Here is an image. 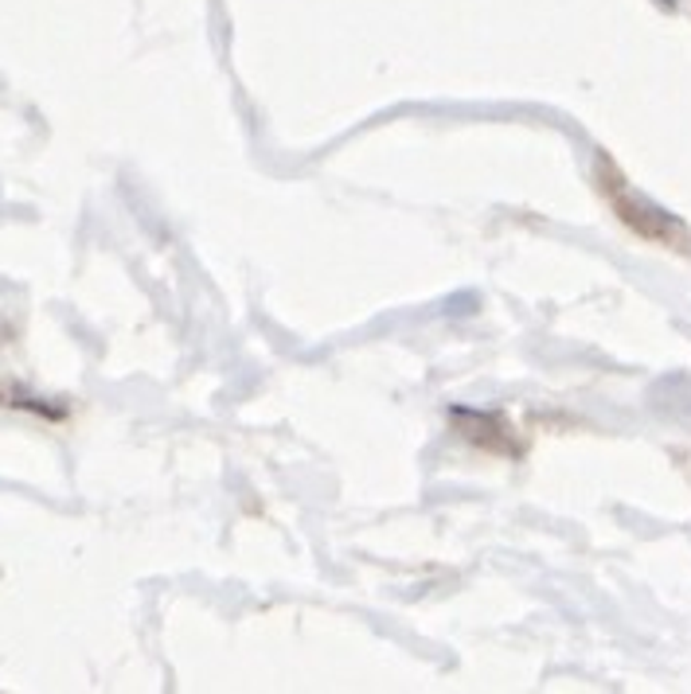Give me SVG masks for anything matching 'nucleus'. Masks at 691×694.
I'll use <instances>...</instances> for the list:
<instances>
[{
    "mask_svg": "<svg viewBox=\"0 0 691 694\" xmlns=\"http://www.w3.org/2000/svg\"><path fill=\"white\" fill-rule=\"evenodd\" d=\"M656 4H660L665 12H676V0H656Z\"/></svg>",
    "mask_w": 691,
    "mask_h": 694,
    "instance_id": "nucleus-1",
    "label": "nucleus"
}]
</instances>
